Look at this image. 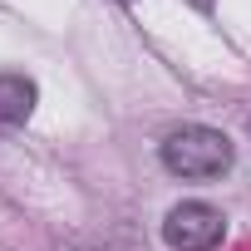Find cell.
I'll return each instance as SVG.
<instances>
[{
	"label": "cell",
	"mask_w": 251,
	"mask_h": 251,
	"mask_svg": "<svg viewBox=\"0 0 251 251\" xmlns=\"http://www.w3.org/2000/svg\"><path fill=\"white\" fill-rule=\"evenodd\" d=\"M246 128H251V123H246Z\"/></svg>",
	"instance_id": "8992f818"
},
{
	"label": "cell",
	"mask_w": 251,
	"mask_h": 251,
	"mask_svg": "<svg viewBox=\"0 0 251 251\" xmlns=\"http://www.w3.org/2000/svg\"><path fill=\"white\" fill-rule=\"evenodd\" d=\"M118 5H133V0H118Z\"/></svg>",
	"instance_id": "5b68a950"
},
{
	"label": "cell",
	"mask_w": 251,
	"mask_h": 251,
	"mask_svg": "<svg viewBox=\"0 0 251 251\" xmlns=\"http://www.w3.org/2000/svg\"><path fill=\"white\" fill-rule=\"evenodd\" d=\"M226 236V217L212 202H177L163 217V241L173 251H212Z\"/></svg>",
	"instance_id": "7a4b0ae2"
},
{
	"label": "cell",
	"mask_w": 251,
	"mask_h": 251,
	"mask_svg": "<svg viewBox=\"0 0 251 251\" xmlns=\"http://www.w3.org/2000/svg\"><path fill=\"white\" fill-rule=\"evenodd\" d=\"M40 89L25 74H0V128H20V123L35 113Z\"/></svg>",
	"instance_id": "3957f363"
},
{
	"label": "cell",
	"mask_w": 251,
	"mask_h": 251,
	"mask_svg": "<svg viewBox=\"0 0 251 251\" xmlns=\"http://www.w3.org/2000/svg\"><path fill=\"white\" fill-rule=\"evenodd\" d=\"M163 168L173 177H192V182H207V177H222L231 173L236 163V148L222 128H207V123H182V128H173L158 148Z\"/></svg>",
	"instance_id": "6da1fadb"
},
{
	"label": "cell",
	"mask_w": 251,
	"mask_h": 251,
	"mask_svg": "<svg viewBox=\"0 0 251 251\" xmlns=\"http://www.w3.org/2000/svg\"><path fill=\"white\" fill-rule=\"evenodd\" d=\"M187 5H192V10H202V15H212V5H217V0H187Z\"/></svg>",
	"instance_id": "277c9868"
}]
</instances>
